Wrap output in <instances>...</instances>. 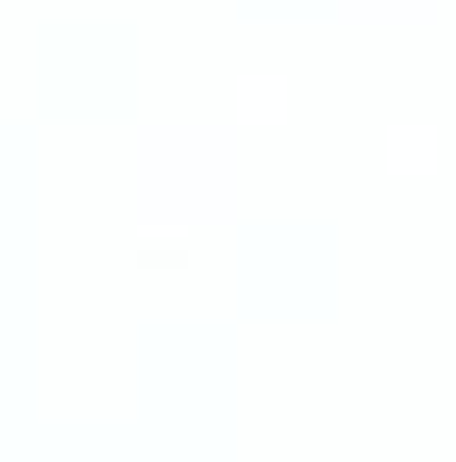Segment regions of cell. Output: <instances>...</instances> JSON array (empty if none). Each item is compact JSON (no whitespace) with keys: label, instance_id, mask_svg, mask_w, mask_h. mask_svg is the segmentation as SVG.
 <instances>
[{"label":"cell","instance_id":"cell-1","mask_svg":"<svg viewBox=\"0 0 456 462\" xmlns=\"http://www.w3.org/2000/svg\"><path fill=\"white\" fill-rule=\"evenodd\" d=\"M387 162H394L400 175L432 169V162H438V132H432V125H400V132L387 138Z\"/></svg>","mask_w":456,"mask_h":462}]
</instances>
